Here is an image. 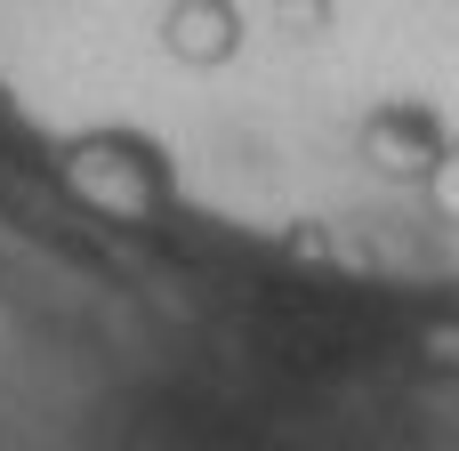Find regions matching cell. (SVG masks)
<instances>
[{"label":"cell","mask_w":459,"mask_h":451,"mask_svg":"<svg viewBox=\"0 0 459 451\" xmlns=\"http://www.w3.org/2000/svg\"><path fill=\"white\" fill-rule=\"evenodd\" d=\"M161 40L186 65H226L234 40H242V16H234V0H178L169 24H161Z\"/></svg>","instance_id":"1"}]
</instances>
